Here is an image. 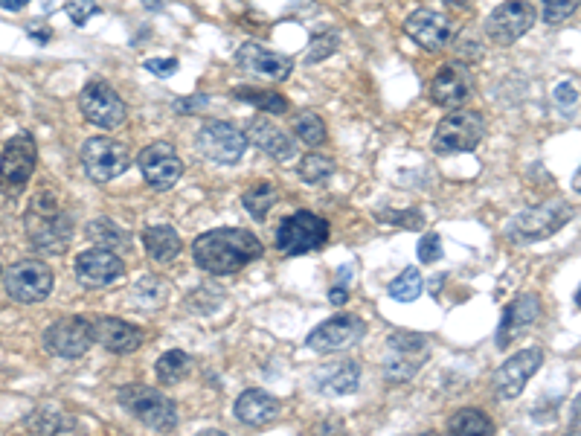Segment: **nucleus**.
Masks as SVG:
<instances>
[{
    "label": "nucleus",
    "mask_w": 581,
    "mask_h": 436,
    "mask_svg": "<svg viewBox=\"0 0 581 436\" xmlns=\"http://www.w3.org/2000/svg\"><path fill=\"white\" fill-rule=\"evenodd\" d=\"M262 242L239 227H221V230H207L192 242V256L195 265L213 277H233L245 271L250 262L262 259Z\"/></svg>",
    "instance_id": "obj_1"
},
{
    "label": "nucleus",
    "mask_w": 581,
    "mask_h": 436,
    "mask_svg": "<svg viewBox=\"0 0 581 436\" xmlns=\"http://www.w3.org/2000/svg\"><path fill=\"white\" fill-rule=\"evenodd\" d=\"M27 239L44 253H64L73 239V218L64 210L62 198L50 189H41L24 213Z\"/></svg>",
    "instance_id": "obj_2"
},
{
    "label": "nucleus",
    "mask_w": 581,
    "mask_h": 436,
    "mask_svg": "<svg viewBox=\"0 0 581 436\" xmlns=\"http://www.w3.org/2000/svg\"><path fill=\"white\" fill-rule=\"evenodd\" d=\"M117 402L128 410L140 425L152 428L157 434H172L178 428V407L169 396L146 384H125L117 393Z\"/></svg>",
    "instance_id": "obj_3"
},
{
    "label": "nucleus",
    "mask_w": 581,
    "mask_h": 436,
    "mask_svg": "<svg viewBox=\"0 0 581 436\" xmlns=\"http://www.w3.org/2000/svg\"><path fill=\"white\" fill-rule=\"evenodd\" d=\"M576 216V207L567 201H544L538 207H529L506 224V239L515 245L541 242L552 233H558L570 218Z\"/></svg>",
    "instance_id": "obj_4"
},
{
    "label": "nucleus",
    "mask_w": 581,
    "mask_h": 436,
    "mask_svg": "<svg viewBox=\"0 0 581 436\" xmlns=\"http://www.w3.org/2000/svg\"><path fill=\"white\" fill-rule=\"evenodd\" d=\"M486 137V120L474 108H454L445 114L433 131V152L436 155H459L474 152Z\"/></svg>",
    "instance_id": "obj_5"
},
{
    "label": "nucleus",
    "mask_w": 581,
    "mask_h": 436,
    "mask_svg": "<svg viewBox=\"0 0 581 436\" xmlns=\"http://www.w3.org/2000/svg\"><path fill=\"white\" fill-rule=\"evenodd\" d=\"M38 166V146L30 131L15 134L3 152H0V192L3 195H21L30 184L32 172Z\"/></svg>",
    "instance_id": "obj_6"
},
{
    "label": "nucleus",
    "mask_w": 581,
    "mask_h": 436,
    "mask_svg": "<svg viewBox=\"0 0 581 436\" xmlns=\"http://www.w3.org/2000/svg\"><path fill=\"white\" fill-rule=\"evenodd\" d=\"M326 242H329V221L308 210L282 218V224L276 227V248L285 256H303L311 250H320Z\"/></svg>",
    "instance_id": "obj_7"
},
{
    "label": "nucleus",
    "mask_w": 581,
    "mask_h": 436,
    "mask_svg": "<svg viewBox=\"0 0 581 436\" xmlns=\"http://www.w3.org/2000/svg\"><path fill=\"white\" fill-rule=\"evenodd\" d=\"M53 271L50 265L38 262V259H21L15 262L12 268H6L3 274V285H6V294L15 300V303H24V306H32V303H41L50 297L53 291Z\"/></svg>",
    "instance_id": "obj_8"
},
{
    "label": "nucleus",
    "mask_w": 581,
    "mask_h": 436,
    "mask_svg": "<svg viewBox=\"0 0 581 436\" xmlns=\"http://www.w3.org/2000/svg\"><path fill=\"white\" fill-rule=\"evenodd\" d=\"M82 166L93 184H108L120 178L131 166V152L120 140L111 137H91L82 146Z\"/></svg>",
    "instance_id": "obj_9"
},
{
    "label": "nucleus",
    "mask_w": 581,
    "mask_h": 436,
    "mask_svg": "<svg viewBox=\"0 0 581 436\" xmlns=\"http://www.w3.org/2000/svg\"><path fill=\"white\" fill-rule=\"evenodd\" d=\"M195 143L201 155L221 166H236L247 152L245 131H239L236 125L224 123V120H207L198 128Z\"/></svg>",
    "instance_id": "obj_10"
},
{
    "label": "nucleus",
    "mask_w": 581,
    "mask_h": 436,
    "mask_svg": "<svg viewBox=\"0 0 581 436\" xmlns=\"http://www.w3.org/2000/svg\"><path fill=\"white\" fill-rule=\"evenodd\" d=\"M430 346L425 335L419 332H396L390 338V355L384 358L381 373L390 384H401L410 381L413 375L422 370V364L428 361Z\"/></svg>",
    "instance_id": "obj_11"
},
{
    "label": "nucleus",
    "mask_w": 581,
    "mask_h": 436,
    "mask_svg": "<svg viewBox=\"0 0 581 436\" xmlns=\"http://www.w3.org/2000/svg\"><path fill=\"white\" fill-rule=\"evenodd\" d=\"M79 108H82V117L93 123L96 128H120L128 120V108H125L123 96L117 94L108 82H88L79 94Z\"/></svg>",
    "instance_id": "obj_12"
},
{
    "label": "nucleus",
    "mask_w": 581,
    "mask_h": 436,
    "mask_svg": "<svg viewBox=\"0 0 581 436\" xmlns=\"http://www.w3.org/2000/svg\"><path fill=\"white\" fill-rule=\"evenodd\" d=\"M44 349L56 358H82L88 355L93 343V332H91V320L88 317H79V314H70V317H62L56 323H50L44 329Z\"/></svg>",
    "instance_id": "obj_13"
},
{
    "label": "nucleus",
    "mask_w": 581,
    "mask_h": 436,
    "mask_svg": "<svg viewBox=\"0 0 581 436\" xmlns=\"http://www.w3.org/2000/svg\"><path fill=\"white\" fill-rule=\"evenodd\" d=\"M137 166L143 172V181L154 192H166L184 178V160L178 157L175 146L166 140H157L137 155Z\"/></svg>",
    "instance_id": "obj_14"
},
{
    "label": "nucleus",
    "mask_w": 581,
    "mask_h": 436,
    "mask_svg": "<svg viewBox=\"0 0 581 436\" xmlns=\"http://www.w3.org/2000/svg\"><path fill=\"white\" fill-rule=\"evenodd\" d=\"M535 9L526 0H506L486 18V35L497 47H512L518 38L532 30Z\"/></svg>",
    "instance_id": "obj_15"
},
{
    "label": "nucleus",
    "mask_w": 581,
    "mask_h": 436,
    "mask_svg": "<svg viewBox=\"0 0 581 436\" xmlns=\"http://www.w3.org/2000/svg\"><path fill=\"white\" fill-rule=\"evenodd\" d=\"M364 335H367V323L361 317L337 314V317H329L326 323H320L308 335V349H314L320 355H332V352H343V349L355 346Z\"/></svg>",
    "instance_id": "obj_16"
},
{
    "label": "nucleus",
    "mask_w": 581,
    "mask_h": 436,
    "mask_svg": "<svg viewBox=\"0 0 581 436\" xmlns=\"http://www.w3.org/2000/svg\"><path fill=\"white\" fill-rule=\"evenodd\" d=\"M544 364V352L541 349H523L518 355H512L497 373H494V393L500 399H518L523 387L529 384V378L541 370Z\"/></svg>",
    "instance_id": "obj_17"
},
{
    "label": "nucleus",
    "mask_w": 581,
    "mask_h": 436,
    "mask_svg": "<svg viewBox=\"0 0 581 436\" xmlns=\"http://www.w3.org/2000/svg\"><path fill=\"white\" fill-rule=\"evenodd\" d=\"M236 64L250 76H259V79H268V82H285L294 73V62L288 56L268 50L256 41H247L239 47Z\"/></svg>",
    "instance_id": "obj_18"
},
{
    "label": "nucleus",
    "mask_w": 581,
    "mask_h": 436,
    "mask_svg": "<svg viewBox=\"0 0 581 436\" xmlns=\"http://www.w3.org/2000/svg\"><path fill=\"white\" fill-rule=\"evenodd\" d=\"M125 274V262L120 253L105 248H93L79 253L76 259V280L82 282L85 288H102L111 285L114 280H120Z\"/></svg>",
    "instance_id": "obj_19"
},
{
    "label": "nucleus",
    "mask_w": 581,
    "mask_h": 436,
    "mask_svg": "<svg viewBox=\"0 0 581 436\" xmlns=\"http://www.w3.org/2000/svg\"><path fill=\"white\" fill-rule=\"evenodd\" d=\"M91 332L93 343L105 346L114 355H131L146 341V332L140 326L120 320V317H96L91 320Z\"/></svg>",
    "instance_id": "obj_20"
},
{
    "label": "nucleus",
    "mask_w": 581,
    "mask_h": 436,
    "mask_svg": "<svg viewBox=\"0 0 581 436\" xmlns=\"http://www.w3.org/2000/svg\"><path fill=\"white\" fill-rule=\"evenodd\" d=\"M404 32L430 53H439L442 47H448L451 41V21L442 12L433 9H416L413 15H407L404 21Z\"/></svg>",
    "instance_id": "obj_21"
},
{
    "label": "nucleus",
    "mask_w": 581,
    "mask_h": 436,
    "mask_svg": "<svg viewBox=\"0 0 581 436\" xmlns=\"http://www.w3.org/2000/svg\"><path fill=\"white\" fill-rule=\"evenodd\" d=\"M247 143H253L259 152H265L268 157H274L279 163L291 160L297 155V146H294V137L288 131H282L279 125L271 123L268 117H253L247 123Z\"/></svg>",
    "instance_id": "obj_22"
},
{
    "label": "nucleus",
    "mask_w": 581,
    "mask_h": 436,
    "mask_svg": "<svg viewBox=\"0 0 581 436\" xmlns=\"http://www.w3.org/2000/svg\"><path fill=\"white\" fill-rule=\"evenodd\" d=\"M541 317V300L538 294H518L500 317V329H497V349H506L509 343L518 338L523 329H529L535 320Z\"/></svg>",
    "instance_id": "obj_23"
},
{
    "label": "nucleus",
    "mask_w": 581,
    "mask_h": 436,
    "mask_svg": "<svg viewBox=\"0 0 581 436\" xmlns=\"http://www.w3.org/2000/svg\"><path fill=\"white\" fill-rule=\"evenodd\" d=\"M471 96V76L462 64H445L430 79V99L442 108H459Z\"/></svg>",
    "instance_id": "obj_24"
},
{
    "label": "nucleus",
    "mask_w": 581,
    "mask_h": 436,
    "mask_svg": "<svg viewBox=\"0 0 581 436\" xmlns=\"http://www.w3.org/2000/svg\"><path fill=\"white\" fill-rule=\"evenodd\" d=\"M314 390L323 393V396H349L358 390L361 384V364L346 358V361H335V364H326L320 367L314 378H311Z\"/></svg>",
    "instance_id": "obj_25"
},
{
    "label": "nucleus",
    "mask_w": 581,
    "mask_h": 436,
    "mask_svg": "<svg viewBox=\"0 0 581 436\" xmlns=\"http://www.w3.org/2000/svg\"><path fill=\"white\" fill-rule=\"evenodd\" d=\"M276 416H279V399L265 390H245L236 399V419L250 428H262V425L274 422Z\"/></svg>",
    "instance_id": "obj_26"
},
{
    "label": "nucleus",
    "mask_w": 581,
    "mask_h": 436,
    "mask_svg": "<svg viewBox=\"0 0 581 436\" xmlns=\"http://www.w3.org/2000/svg\"><path fill=\"white\" fill-rule=\"evenodd\" d=\"M143 245H146V253L152 256L154 262H160V265L175 262L181 256V250H184V242H181L178 230L169 227V224H152L143 233Z\"/></svg>",
    "instance_id": "obj_27"
},
{
    "label": "nucleus",
    "mask_w": 581,
    "mask_h": 436,
    "mask_svg": "<svg viewBox=\"0 0 581 436\" xmlns=\"http://www.w3.org/2000/svg\"><path fill=\"white\" fill-rule=\"evenodd\" d=\"M85 233H88V239H91L96 248L114 250V253L131 245V233L123 230L114 218H93Z\"/></svg>",
    "instance_id": "obj_28"
},
{
    "label": "nucleus",
    "mask_w": 581,
    "mask_h": 436,
    "mask_svg": "<svg viewBox=\"0 0 581 436\" xmlns=\"http://www.w3.org/2000/svg\"><path fill=\"white\" fill-rule=\"evenodd\" d=\"M291 131H294V137L300 140V143H306L308 149H320L323 143H326V123H323V117L320 114H314V111H297L294 117H291Z\"/></svg>",
    "instance_id": "obj_29"
},
{
    "label": "nucleus",
    "mask_w": 581,
    "mask_h": 436,
    "mask_svg": "<svg viewBox=\"0 0 581 436\" xmlns=\"http://www.w3.org/2000/svg\"><path fill=\"white\" fill-rule=\"evenodd\" d=\"M192 355H186L184 349H169V352H163L160 358H157V378H160V384H178V381H184L186 375L192 373Z\"/></svg>",
    "instance_id": "obj_30"
},
{
    "label": "nucleus",
    "mask_w": 581,
    "mask_h": 436,
    "mask_svg": "<svg viewBox=\"0 0 581 436\" xmlns=\"http://www.w3.org/2000/svg\"><path fill=\"white\" fill-rule=\"evenodd\" d=\"M233 96L236 99H245L250 102L253 108H259V111H265V114H288V99L282 94H276V91H262V88H233Z\"/></svg>",
    "instance_id": "obj_31"
},
{
    "label": "nucleus",
    "mask_w": 581,
    "mask_h": 436,
    "mask_svg": "<svg viewBox=\"0 0 581 436\" xmlns=\"http://www.w3.org/2000/svg\"><path fill=\"white\" fill-rule=\"evenodd\" d=\"M451 434H494V422L477 407H462L457 416L448 422Z\"/></svg>",
    "instance_id": "obj_32"
},
{
    "label": "nucleus",
    "mask_w": 581,
    "mask_h": 436,
    "mask_svg": "<svg viewBox=\"0 0 581 436\" xmlns=\"http://www.w3.org/2000/svg\"><path fill=\"white\" fill-rule=\"evenodd\" d=\"M337 163L329 155H317V152H311L300 160V166H297V172H300V178L306 181L308 187H320V184H326L332 175H335Z\"/></svg>",
    "instance_id": "obj_33"
},
{
    "label": "nucleus",
    "mask_w": 581,
    "mask_h": 436,
    "mask_svg": "<svg viewBox=\"0 0 581 436\" xmlns=\"http://www.w3.org/2000/svg\"><path fill=\"white\" fill-rule=\"evenodd\" d=\"M422 288H425L422 274L416 268H407V271H401L396 280L387 285V294L393 300H398V303H413V300L422 297Z\"/></svg>",
    "instance_id": "obj_34"
},
{
    "label": "nucleus",
    "mask_w": 581,
    "mask_h": 436,
    "mask_svg": "<svg viewBox=\"0 0 581 436\" xmlns=\"http://www.w3.org/2000/svg\"><path fill=\"white\" fill-rule=\"evenodd\" d=\"M279 201V192L271 184H256V187H250L242 195V204H245V210L253 218H265L271 210H274V204Z\"/></svg>",
    "instance_id": "obj_35"
},
{
    "label": "nucleus",
    "mask_w": 581,
    "mask_h": 436,
    "mask_svg": "<svg viewBox=\"0 0 581 436\" xmlns=\"http://www.w3.org/2000/svg\"><path fill=\"white\" fill-rule=\"evenodd\" d=\"M27 428L38 431V434H62V431H73L76 422L67 419L62 413H53V410H41V413H32L27 419Z\"/></svg>",
    "instance_id": "obj_36"
},
{
    "label": "nucleus",
    "mask_w": 581,
    "mask_h": 436,
    "mask_svg": "<svg viewBox=\"0 0 581 436\" xmlns=\"http://www.w3.org/2000/svg\"><path fill=\"white\" fill-rule=\"evenodd\" d=\"M337 47H340V35H337L335 30H326L323 35H317V38L311 41V47H308V53H306V62L308 64L326 62V59L335 53Z\"/></svg>",
    "instance_id": "obj_37"
},
{
    "label": "nucleus",
    "mask_w": 581,
    "mask_h": 436,
    "mask_svg": "<svg viewBox=\"0 0 581 436\" xmlns=\"http://www.w3.org/2000/svg\"><path fill=\"white\" fill-rule=\"evenodd\" d=\"M579 0H544V21L547 24H564L576 15Z\"/></svg>",
    "instance_id": "obj_38"
},
{
    "label": "nucleus",
    "mask_w": 581,
    "mask_h": 436,
    "mask_svg": "<svg viewBox=\"0 0 581 436\" xmlns=\"http://www.w3.org/2000/svg\"><path fill=\"white\" fill-rule=\"evenodd\" d=\"M64 15L76 24V27H85L93 15H99V6L93 0H67L64 3Z\"/></svg>",
    "instance_id": "obj_39"
},
{
    "label": "nucleus",
    "mask_w": 581,
    "mask_h": 436,
    "mask_svg": "<svg viewBox=\"0 0 581 436\" xmlns=\"http://www.w3.org/2000/svg\"><path fill=\"white\" fill-rule=\"evenodd\" d=\"M555 102H558V108L570 117V114H576V108H579V91H576V85L573 82H561V85H555Z\"/></svg>",
    "instance_id": "obj_40"
},
{
    "label": "nucleus",
    "mask_w": 581,
    "mask_h": 436,
    "mask_svg": "<svg viewBox=\"0 0 581 436\" xmlns=\"http://www.w3.org/2000/svg\"><path fill=\"white\" fill-rule=\"evenodd\" d=\"M419 259H422L425 265H433V262L442 259V239H439V233L422 236V242H419Z\"/></svg>",
    "instance_id": "obj_41"
},
{
    "label": "nucleus",
    "mask_w": 581,
    "mask_h": 436,
    "mask_svg": "<svg viewBox=\"0 0 581 436\" xmlns=\"http://www.w3.org/2000/svg\"><path fill=\"white\" fill-rule=\"evenodd\" d=\"M210 105V96H186V99H175L172 102V108L178 111V114H198V111H204Z\"/></svg>",
    "instance_id": "obj_42"
},
{
    "label": "nucleus",
    "mask_w": 581,
    "mask_h": 436,
    "mask_svg": "<svg viewBox=\"0 0 581 436\" xmlns=\"http://www.w3.org/2000/svg\"><path fill=\"white\" fill-rule=\"evenodd\" d=\"M381 221H396L398 227L407 230H419L422 227V213H381Z\"/></svg>",
    "instance_id": "obj_43"
},
{
    "label": "nucleus",
    "mask_w": 581,
    "mask_h": 436,
    "mask_svg": "<svg viewBox=\"0 0 581 436\" xmlns=\"http://www.w3.org/2000/svg\"><path fill=\"white\" fill-rule=\"evenodd\" d=\"M178 67H181L178 59H149V62H146V70L154 73V76H172Z\"/></svg>",
    "instance_id": "obj_44"
},
{
    "label": "nucleus",
    "mask_w": 581,
    "mask_h": 436,
    "mask_svg": "<svg viewBox=\"0 0 581 436\" xmlns=\"http://www.w3.org/2000/svg\"><path fill=\"white\" fill-rule=\"evenodd\" d=\"M329 300H332V306H343V303L349 300V291H346L343 285H335V288L329 291Z\"/></svg>",
    "instance_id": "obj_45"
},
{
    "label": "nucleus",
    "mask_w": 581,
    "mask_h": 436,
    "mask_svg": "<svg viewBox=\"0 0 581 436\" xmlns=\"http://www.w3.org/2000/svg\"><path fill=\"white\" fill-rule=\"evenodd\" d=\"M27 6H30V0H0V9H6V12H21Z\"/></svg>",
    "instance_id": "obj_46"
},
{
    "label": "nucleus",
    "mask_w": 581,
    "mask_h": 436,
    "mask_svg": "<svg viewBox=\"0 0 581 436\" xmlns=\"http://www.w3.org/2000/svg\"><path fill=\"white\" fill-rule=\"evenodd\" d=\"M32 41H38V44H47L50 38H53V32L47 30V27H38V30H30Z\"/></svg>",
    "instance_id": "obj_47"
}]
</instances>
